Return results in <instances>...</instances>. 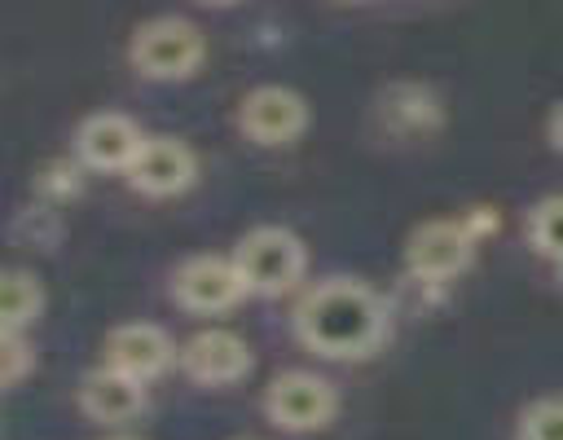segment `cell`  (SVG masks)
<instances>
[{"instance_id":"cell-7","label":"cell","mask_w":563,"mask_h":440,"mask_svg":"<svg viewBox=\"0 0 563 440\" xmlns=\"http://www.w3.org/2000/svg\"><path fill=\"white\" fill-rule=\"evenodd\" d=\"M176 365H180L185 378H194L202 387H233L251 374L255 356H251V343L242 334L211 326V330H198L194 339L180 343Z\"/></svg>"},{"instance_id":"cell-13","label":"cell","mask_w":563,"mask_h":440,"mask_svg":"<svg viewBox=\"0 0 563 440\" xmlns=\"http://www.w3.org/2000/svg\"><path fill=\"white\" fill-rule=\"evenodd\" d=\"M383 119L387 128L396 132H431L440 128V97L427 88V84H413V79H400L383 92Z\"/></svg>"},{"instance_id":"cell-14","label":"cell","mask_w":563,"mask_h":440,"mask_svg":"<svg viewBox=\"0 0 563 440\" xmlns=\"http://www.w3.org/2000/svg\"><path fill=\"white\" fill-rule=\"evenodd\" d=\"M40 308H44V290H40V277L26 273V268H9L4 273V330H22L40 321Z\"/></svg>"},{"instance_id":"cell-5","label":"cell","mask_w":563,"mask_h":440,"mask_svg":"<svg viewBox=\"0 0 563 440\" xmlns=\"http://www.w3.org/2000/svg\"><path fill=\"white\" fill-rule=\"evenodd\" d=\"M308 128V101L286 84H260L238 101V132L255 145H290Z\"/></svg>"},{"instance_id":"cell-18","label":"cell","mask_w":563,"mask_h":440,"mask_svg":"<svg viewBox=\"0 0 563 440\" xmlns=\"http://www.w3.org/2000/svg\"><path fill=\"white\" fill-rule=\"evenodd\" d=\"M75 176H79V167H75V163H48V167L35 176V185H40V189H48V194H57V198H66V194H75V189H79V180H75Z\"/></svg>"},{"instance_id":"cell-19","label":"cell","mask_w":563,"mask_h":440,"mask_svg":"<svg viewBox=\"0 0 563 440\" xmlns=\"http://www.w3.org/2000/svg\"><path fill=\"white\" fill-rule=\"evenodd\" d=\"M545 136H550V145L563 154V101H554V110H550V119H545Z\"/></svg>"},{"instance_id":"cell-8","label":"cell","mask_w":563,"mask_h":440,"mask_svg":"<svg viewBox=\"0 0 563 440\" xmlns=\"http://www.w3.org/2000/svg\"><path fill=\"white\" fill-rule=\"evenodd\" d=\"M123 176L145 198H172V194H185L198 180V154L180 136L158 132V136H145V145L136 150V158Z\"/></svg>"},{"instance_id":"cell-17","label":"cell","mask_w":563,"mask_h":440,"mask_svg":"<svg viewBox=\"0 0 563 440\" xmlns=\"http://www.w3.org/2000/svg\"><path fill=\"white\" fill-rule=\"evenodd\" d=\"M31 365H35V352H31L26 334L22 330H4L0 334V378H4V387H18Z\"/></svg>"},{"instance_id":"cell-1","label":"cell","mask_w":563,"mask_h":440,"mask_svg":"<svg viewBox=\"0 0 563 440\" xmlns=\"http://www.w3.org/2000/svg\"><path fill=\"white\" fill-rule=\"evenodd\" d=\"M295 334L325 361H361L387 334V304L361 277H325L299 299Z\"/></svg>"},{"instance_id":"cell-12","label":"cell","mask_w":563,"mask_h":440,"mask_svg":"<svg viewBox=\"0 0 563 440\" xmlns=\"http://www.w3.org/2000/svg\"><path fill=\"white\" fill-rule=\"evenodd\" d=\"M145 383L114 370V365H101V370H88L79 378V409L84 418L101 422V427H119V422H132L145 414Z\"/></svg>"},{"instance_id":"cell-3","label":"cell","mask_w":563,"mask_h":440,"mask_svg":"<svg viewBox=\"0 0 563 440\" xmlns=\"http://www.w3.org/2000/svg\"><path fill=\"white\" fill-rule=\"evenodd\" d=\"M233 264H238V273L246 282V295H282V290H290L303 277L308 251H303V242L290 229L260 224V229L238 238Z\"/></svg>"},{"instance_id":"cell-22","label":"cell","mask_w":563,"mask_h":440,"mask_svg":"<svg viewBox=\"0 0 563 440\" xmlns=\"http://www.w3.org/2000/svg\"><path fill=\"white\" fill-rule=\"evenodd\" d=\"M559 282H563V260H559Z\"/></svg>"},{"instance_id":"cell-9","label":"cell","mask_w":563,"mask_h":440,"mask_svg":"<svg viewBox=\"0 0 563 440\" xmlns=\"http://www.w3.org/2000/svg\"><path fill=\"white\" fill-rule=\"evenodd\" d=\"M246 295L233 255H194L172 277V299L189 312H224Z\"/></svg>"},{"instance_id":"cell-10","label":"cell","mask_w":563,"mask_h":440,"mask_svg":"<svg viewBox=\"0 0 563 440\" xmlns=\"http://www.w3.org/2000/svg\"><path fill=\"white\" fill-rule=\"evenodd\" d=\"M141 145H145L141 123L119 110H97L75 128V154L92 172H128Z\"/></svg>"},{"instance_id":"cell-20","label":"cell","mask_w":563,"mask_h":440,"mask_svg":"<svg viewBox=\"0 0 563 440\" xmlns=\"http://www.w3.org/2000/svg\"><path fill=\"white\" fill-rule=\"evenodd\" d=\"M198 4H207V9H229V4H238V0H198Z\"/></svg>"},{"instance_id":"cell-15","label":"cell","mask_w":563,"mask_h":440,"mask_svg":"<svg viewBox=\"0 0 563 440\" xmlns=\"http://www.w3.org/2000/svg\"><path fill=\"white\" fill-rule=\"evenodd\" d=\"M528 238H532L537 255H545L554 264L563 260V194H550L528 211Z\"/></svg>"},{"instance_id":"cell-23","label":"cell","mask_w":563,"mask_h":440,"mask_svg":"<svg viewBox=\"0 0 563 440\" xmlns=\"http://www.w3.org/2000/svg\"><path fill=\"white\" fill-rule=\"evenodd\" d=\"M238 440H246V436H238Z\"/></svg>"},{"instance_id":"cell-2","label":"cell","mask_w":563,"mask_h":440,"mask_svg":"<svg viewBox=\"0 0 563 440\" xmlns=\"http://www.w3.org/2000/svg\"><path fill=\"white\" fill-rule=\"evenodd\" d=\"M128 62L141 79L154 84H176V79H194L198 66L207 62V35L189 22V18H150L132 31L128 40Z\"/></svg>"},{"instance_id":"cell-21","label":"cell","mask_w":563,"mask_h":440,"mask_svg":"<svg viewBox=\"0 0 563 440\" xmlns=\"http://www.w3.org/2000/svg\"><path fill=\"white\" fill-rule=\"evenodd\" d=\"M110 440H136V436H110Z\"/></svg>"},{"instance_id":"cell-16","label":"cell","mask_w":563,"mask_h":440,"mask_svg":"<svg viewBox=\"0 0 563 440\" xmlns=\"http://www.w3.org/2000/svg\"><path fill=\"white\" fill-rule=\"evenodd\" d=\"M519 440H563V396H541L519 414Z\"/></svg>"},{"instance_id":"cell-6","label":"cell","mask_w":563,"mask_h":440,"mask_svg":"<svg viewBox=\"0 0 563 440\" xmlns=\"http://www.w3.org/2000/svg\"><path fill=\"white\" fill-rule=\"evenodd\" d=\"M475 242L479 238L471 233V224L462 216L457 220H427L405 242V268L418 282H444V277H453L471 264Z\"/></svg>"},{"instance_id":"cell-11","label":"cell","mask_w":563,"mask_h":440,"mask_svg":"<svg viewBox=\"0 0 563 440\" xmlns=\"http://www.w3.org/2000/svg\"><path fill=\"white\" fill-rule=\"evenodd\" d=\"M176 352L180 348L154 321H128V326H114L106 334V365H114V370H123L141 383H150L167 365H176Z\"/></svg>"},{"instance_id":"cell-4","label":"cell","mask_w":563,"mask_h":440,"mask_svg":"<svg viewBox=\"0 0 563 440\" xmlns=\"http://www.w3.org/2000/svg\"><path fill=\"white\" fill-rule=\"evenodd\" d=\"M264 414L277 431H290V436L321 431L339 414V392L330 378L312 370H286L264 387Z\"/></svg>"}]
</instances>
